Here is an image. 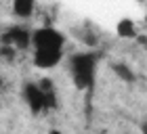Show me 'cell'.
Instances as JSON below:
<instances>
[{
	"label": "cell",
	"mask_w": 147,
	"mask_h": 134,
	"mask_svg": "<svg viewBox=\"0 0 147 134\" xmlns=\"http://www.w3.org/2000/svg\"><path fill=\"white\" fill-rule=\"evenodd\" d=\"M32 61L38 69H53L63 61L65 55V36L53 25H40L32 31Z\"/></svg>",
	"instance_id": "6da1fadb"
},
{
	"label": "cell",
	"mask_w": 147,
	"mask_h": 134,
	"mask_svg": "<svg viewBox=\"0 0 147 134\" xmlns=\"http://www.w3.org/2000/svg\"><path fill=\"white\" fill-rule=\"evenodd\" d=\"M99 61H101V52L97 50H82V52H74L67 59V67H69V76L71 82L78 90L82 92H90L97 80V71H99Z\"/></svg>",
	"instance_id": "7a4b0ae2"
},
{
	"label": "cell",
	"mask_w": 147,
	"mask_h": 134,
	"mask_svg": "<svg viewBox=\"0 0 147 134\" xmlns=\"http://www.w3.org/2000/svg\"><path fill=\"white\" fill-rule=\"evenodd\" d=\"M21 96L34 115H42L57 107V90L49 78H42L40 82H25L21 88Z\"/></svg>",
	"instance_id": "3957f363"
},
{
	"label": "cell",
	"mask_w": 147,
	"mask_h": 134,
	"mask_svg": "<svg viewBox=\"0 0 147 134\" xmlns=\"http://www.w3.org/2000/svg\"><path fill=\"white\" fill-rule=\"evenodd\" d=\"M32 31L30 27L25 25H11L6 27L2 38H0V44H6V46H13L15 50H25L32 46Z\"/></svg>",
	"instance_id": "277c9868"
},
{
	"label": "cell",
	"mask_w": 147,
	"mask_h": 134,
	"mask_svg": "<svg viewBox=\"0 0 147 134\" xmlns=\"http://www.w3.org/2000/svg\"><path fill=\"white\" fill-rule=\"evenodd\" d=\"M11 11H13V15L19 17V19H30L36 11V2H32V0H15L13 6H11Z\"/></svg>",
	"instance_id": "5b68a950"
},
{
	"label": "cell",
	"mask_w": 147,
	"mask_h": 134,
	"mask_svg": "<svg viewBox=\"0 0 147 134\" xmlns=\"http://www.w3.org/2000/svg\"><path fill=\"white\" fill-rule=\"evenodd\" d=\"M111 71L118 76V80H122V82H126V84H132L137 80V76H135V71L130 69V65H126V63H111Z\"/></svg>",
	"instance_id": "8992f818"
},
{
	"label": "cell",
	"mask_w": 147,
	"mask_h": 134,
	"mask_svg": "<svg viewBox=\"0 0 147 134\" xmlns=\"http://www.w3.org/2000/svg\"><path fill=\"white\" fill-rule=\"evenodd\" d=\"M116 31H118L120 38H126V40H132V38L139 36V34H137V27H135V21H132V19H120L118 25H116Z\"/></svg>",
	"instance_id": "52a82bcc"
},
{
	"label": "cell",
	"mask_w": 147,
	"mask_h": 134,
	"mask_svg": "<svg viewBox=\"0 0 147 134\" xmlns=\"http://www.w3.org/2000/svg\"><path fill=\"white\" fill-rule=\"evenodd\" d=\"M17 55V50L13 48V46H6V44H0V57L6 59V61H13Z\"/></svg>",
	"instance_id": "ba28073f"
},
{
	"label": "cell",
	"mask_w": 147,
	"mask_h": 134,
	"mask_svg": "<svg viewBox=\"0 0 147 134\" xmlns=\"http://www.w3.org/2000/svg\"><path fill=\"white\" fill-rule=\"evenodd\" d=\"M137 42L143 44V46H147V36H137Z\"/></svg>",
	"instance_id": "9c48e42d"
},
{
	"label": "cell",
	"mask_w": 147,
	"mask_h": 134,
	"mask_svg": "<svg viewBox=\"0 0 147 134\" xmlns=\"http://www.w3.org/2000/svg\"><path fill=\"white\" fill-rule=\"evenodd\" d=\"M141 134H147V122L141 124Z\"/></svg>",
	"instance_id": "30bf717a"
},
{
	"label": "cell",
	"mask_w": 147,
	"mask_h": 134,
	"mask_svg": "<svg viewBox=\"0 0 147 134\" xmlns=\"http://www.w3.org/2000/svg\"><path fill=\"white\" fill-rule=\"evenodd\" d=\"M49 134H63L61 130H55V128H53V130H49Z\"/></svg>",
	"instance_id": "8fae6325"
},
{
	"label": "cell",
	"mask_w": 147,
	"mask_h": 134,
	"mask_svg": "<svg viewBox=\"0 0 147 134\" xmlns=\"http://www.w3.org/2000/svg\"><path fill=\"white\" fill-rule=\"evenodd\" d=\"M0 86H2V80H0Z\"/></svg>",
	"instance_id": "7c38bea8"
},
{
	"label": "cell",
	"mask_w": 147,
	"mask_h": 134,
	"mask_svg": "<svg viewBox=\"0 0 147 134\" xmlns=\"http://www.w3.org/2000/svg\"><path fill=\"white\" fill-rule=\"evenodd\" d=\"M145 21H147V19H145Z\"/></svg>",
	"instance_id": "4fadbf2b"
}]
</instances>
